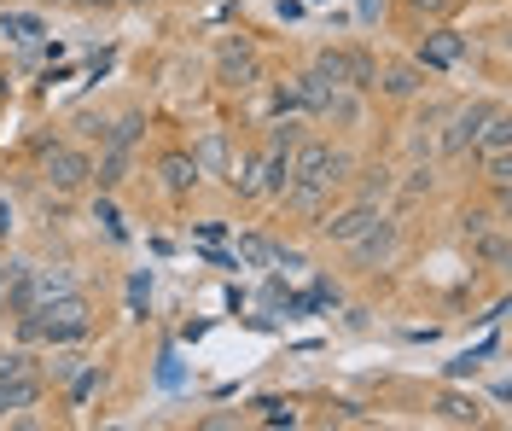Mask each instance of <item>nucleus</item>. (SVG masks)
Wrapping results in <instances>:
<instances>
[{
    "instance_id": "4468645a",
    "label": "nucleus",
    "mask_w": 512,
    "mask_h": 431,
    "mask_svg": "<svg viewBox=\"0 0 512 431\" xmlns=\"http://www.w3.org/2000/svg\"><path fill=\"white\" fill-rule=\"evenodd\" d=\"M320 117H326L332 129H361V123H367V94H355V88H332L326 105H320Z\"/></svg>"
},
{
    "instance_id": "4be33fe9",
    "label": "nucleus",
    "mask_w": 512,
    "mask_h": 431,
    "mask_svg": "<svg viewBox=\"0 0 512 431\" xmlns=\"http://www.w3.org/2000/svg\"><path fill=\"white\" fill-rule=\"evenodd\" d=\"M396 193V175L384 164H373V169H361V187H355V199H367V204H384Z\"/></svg>"
},
{
    "instance_id": "a211bd4d",
    "label": "nucleus",
    "mask_w": 512,
    "mask_h": 431,
    "mask_svg": "<svg viewBox=\"0 0 512 431\" xmlns=\"http://www.w3.org/2000/svg\"><path fill=\"white\" fill-rule=\"evenodd\" d=\"M373 76H379V59H373L367 47H344V88L373 94Z\"/></svg>"
},
{
    "instance_id": "412c9836",
    "label": "nucleus",
    "mask_w": 512,
    "mask_h": 431,
    "mask_svg": "<svg viewBox=\"0 0 512 431\" xmlns=\"http://www.w3.org/2000/svg\"><path fill=\"white\" fill-rule=\"evenodd\" d=\"M414 24H448L454 12H460V0H396Z\"/></svg>"
},
{
    "instance_id": "f3484780",
    "label": "nucleus",
    "mask_w": 512,
    "mask_h": 431,
    "mask_svg": "<svg viewBox=\"0 0 512 431\" xmlns=\"http://www.w3.org/2000/svg\"><path fill=\"white\" fill-rule=\"evenodd\" d=\"M82 367H88V350H82V344H53V356H47L41 373H47V385H70Z\"/></svg>"
},
{
    "instance_id": "6ab92c4d",
    "label": "nucleus",
    "mask_w": 512,
    "mask_h": 431,
    "mask_svg": "<svg viewBox=\"0 0 512 431\" xmlns=\"http://www.w3.org/2000/svg\"><path fill=\"white\" fill-rule=\"evenodd\" d=\"M30 286H35V309H41V303L76 292V274H70V268H30Z\"/></svg>"
},
{
    "instance_id": "2eb2a0df",
    "label": "nucleus",
    "mask_w": 512,
    "mask_h": 431,
    "mask_svg": "<svg viewBox=\"0 0 512 431\" xmlns=\"http://www.w3.org/2000/svg\"><path fill=\"white\" fill-rule=\"evenodd\" d=\"M326 199H332V187H309V181H291L286 193H280L286 216H297V222H320L326 216Z\"/></svg>"
},
{
    "instance_id": "b1692460",
    "label": "nucleus",
    "mask_w": 512,
    "mask_h": 431,
    "mask_svg": "<svg viewBox=\"0 0 512 431\" xmlns=\"http://www.w3.org/2000/svg\"><path fill=\"white\" fill-rule=\"evenodd\" d=\"M326 82V88H344V47H320L315 53V65H309Z\"/></svg>"
},
{
    "instance_id": "39448f33",
    "label": "nucleus",
    "mask_w": 512,
    "mask_h": 431,
    "mask_svg": "<svg viewBox=\"0 0 512 431\" xmlns=\"http://www.w3.org/2000/svg\"><path fill=\"white\" fill-rule=\"evenodd\" d=\"M344 257H350L355 268H367V274L390 268L396 257H402V222L379 210V216H373V228H361V233L350 239V245H344Z\"/></svg>"
},
{
    "instance_id": "7ed1b4c3",
    "label": "nucleus",
    "mask_w": 512,
    "mask_h": 431,
    "mask_svg": "<svg viewBox=\"0 0 512 431\" xmlns=\"http://www.w3.org/2000/svg\"><path fill=\"white\" fill-rule=\"evenodd\" d=\"M41 181H47V193H82V187H94V152L88 146H70V140H53L47 152H41Z\"/></svg>"
},
{
    "instance_id": "0eeeda50",
    "label": "nucleus",
    "mask_w": 512,
    "mask_h": 431,
    "mask_svg": "<svg viewBox=\"0 0 512 431\" xmlns=\"http://www.w3.org/2000/svg\"><path fill=\"white\" fill-rule=\"evenodd\" d=\"M216 82H222L227 94H251L256 82H262V59H256V47L245 35H227L222 47H216Z\"/></svg>"
},
{
    "instance_id": "6e6552de",
    "label": "nucleus",
    "mask_w": 512,
    "mask_h": 431,
    "mask_svg": "<svg viewBox=\"0 0 512 431\" xmlns=\"http://www.w3.org/2000/svg\"><path fill=\"white\" fill-rule=\"evenodd\" d=\"M158 187H163V199H175V204H187L192 193L204 187V175H198L187 146H169V152L158 158Z\"/></svg>"
},
{
    "instance_id": "5701e85b",
    "label": "nucleus",
    "mask_w": 512,
    "mask_h": 431,
    "mask_svg": "<svg viewBox=\"0 0 512 431\" xmlns=\"http://www.w3.org/2000/svg\"><path fill=\"white\" fill-rule=\"evenodd\" d=\"M274 251H280V245H274L268 233H245V239H239V263L245 268H268L274 263Z\"/></svg>"
},
{
    "instance_id": "f03ea898",
    "label": "nucleus",
    "mask_w": 512,
    "mask_h": 431,
    "mask_svg": "<svg viewBox=\"0 0 512 431\" xmlns=\"http://www.w3.org/2000/svg\"><path fill=\"white\" fill-rule=\"evenodd\" d=\"M355 158L344 146H332V140H320V134H297V146H291V181H309V187H344L350 181Z\"/></svg>"
},
{
    "instance_id": "393cba45",
    "label": "nucleus",
    "mask_w": 512,
    "mask_h": 431,
    "mask_svg": "<svg viewBox=\"0 0 512 431\" xmlns=\"http://www.w3.org/2000/svg\"><path fill=\"white\" fill-rule=\"evenodd\" d=\"M140 129H146V117H140V111H123V117H117V129H111V140H105V146H134V140H140Z\"/></svg>"
},
{
    "instance_id": "2f4dec72",
    "label": "nucleus",
    "mask_w": 512,
    "mask_h": 431,
    "mask_svg": "<svg viewBox=\"0 0 512 431\" xmlns=\"http://www.w3.org/2000/svg\"><path fill=\"white\" fill-rule=\"evenodd\" d=\"M6 274H12V263H0V292H6Z\"/></svg>"
},
{
    "instance_id": "f8f14e48",
    "label": "nucleus",
    "mask_w": 512,
    "mask_h": 431,
    "mask_svg": "<svg viewBox=\"0 0 512 431\" xmlns=\"http://www.w3.org/2000/svg\"><path fill=\"white\" fill-rule=\"evenodd\" d=\"M187 152H192V164H198V175H222L227 181V164H233V140H227V129H204Z\"/></svg>"
},
{
    "instance_id": "ddd939ff",
    "label": "nucleus",
    "mask_w": 512,
    "mask_h": 431,
    "mask_svg": "<svg viewBox=\"0 0 512 431\" xmlns=\"http://www.w3.org/2000/svg\"><path fill=\"white\" fill-rule=\"evenodd\" d=\"M466 245H472V263L495 268V274H507V263H512V239H507V228H501V222H489L483 233H472Z\"/></svg>"
},
{
    "instance_id": "bb28decb",
    "label": "nucleus",
    "mask_w": 512,
    "mask_h": 431,
    "mask_svg": "<svg viewBox=\"0 0 512 431\" xmlns=\"http://www.w3.org/2000/svg\"><path fill=\"white\" fill-rule=\"evenodd\" d=\"M489 222H495V216H483V210H460V239H472V233H483ZM501 228H507V222H501Z\"/></svg>"
},
{
    "instance_id": "c85d7f7f",
    "label": "nucleus",
    "mask_w": 512,
    "mask_h": 431,
    "mask_svg": "<svg viewBox=\"0 0 512 431\" xmlns=\"http://www.w3.org/2000/svg\"><path fill=\"white\" fill-rule=\"evenodd\" d=\"M384 6H390V0H355V18L373 24V18H384Z\"/></svg>"
},
{
    "instance_id": "dca6fc26",
    "label": "nucleus",
    "mask_w": 512,
    "mask_h": 431,
    "mask_svg": "<svg viewBox=\"0 0 512 431\" xmlns=\"http://www.w3.org/2000/svg\"><path fill=\"white\" fill-rule=\"evenodd\" d=\"M472 164L483 169L489 193H507V187H512V146H478V152H472Z\"/></svg>"
},
{
    "instance_id": "423d86ee",
    "label": "nucleus",
    "mask_w": 512,
    "mask_h": 431,
    "mask_svg": "<svg viewBox=\"0 0 512 431\" xmlns=\"http://www.w3.org/2000/svg\"><path fill=\"white\" fill-rule=\"evenodd\" d=\"M501 100H472V105H448L443 129H437V158H466L472 146H478L483 123H489V111Z\"/></svg>"
},
{
    "instance_id": "aec40b11",
    "label": "nucleus",
    "mask_w": 512,
    "mask_h": 431,
    "mask_svg": "<svg viewBox=\"0 0 512 431\" xmlns=\"http://www.w3.org/2000/svg\"><path fill=\"white\" fill-rule=\"evenodd\" d=\"M251 420L256 426H303V408L286 397H262V402H251Z\"/></svg>"
},
{
    "instance_id": "20e7f679",
    "label": "nucleus",
    "mask_w": 512,
    "mask_h": 431,
    "mask_svg": "<svg viewBox=\"0 0 512 431\" xmlns=\"http://www.w3.org/2000/svg\"><path fill=\"white\" fill-rule=\"evenodd\" d=\"M472 59V35L454 30V24H425V35L414 41V65L425 76H443V70H460Z\"/></svg>"
},
{
    "instance_id": "1a4fd4ad",
    "label": "nucleus",
    "mask_w": 512,
    "mask_h": 431,
    "mask_svg": "<svg viewBox=\"0 0 512 431\" xmlns=\"http://www.w3.org/2000/svg\"><path fill=\"white\" fill-rule=\"evenodd\" d=\"M373 216H379V204H367V199H350L344 210H326V216H320V239L344 251V245H350V239H355L361 228H373Z\"/></svg>"
},
{
    "instance_id": "f257e3e1",
    "label": "nucleus",
    "mask_w": 512,
    "mask_h": 431,
    "mask_svg": "<svg viewBox=\"0 0 512 431\" xmlns=\"http://www.w3.org/2000/svg\"><path fill=\"white\" fill-rule=\"evenodd\" d=\"M18 338L24 344H88L94 338V303L82 298V292H64V298L41 303V309H30V315H18Z\"/></svg>"
},
{
    "instance_id": "a878e982",
    "label": "nucleus",
    "mask_w": 512,
    "mask_h": 431,
    "mask_svg": "<svg viewBox=\"0 0 512 431\" xmlns=\"http://www.w3.org/2000/svg\"><path fill=\"white\" fill-rule=\"evenodd\" d=\"M431 187H437V175H431V164H414V169H408V181H402V193H408V199H419V193H431Z\"/></svg>"
},
{
    "instance_id": "9b49d317",
    "label": "nucleus",
    "mask_w": 512,
    "mask_h": 431,
    "mask_svg": "<svg viewBox=\"0 0 512 431\" xmlns=\"http://www.w3.org/2000/svg\"><path fill=\"white\" fill-rule=\"evenodd\" d=\"M431 414H437L443 426H483L478 391H454V385H443V391L431 397Z\"/></svg>"
},
{
    "instance_id": "72a5a7b5",
    "label": "nucleus",
    "mask_w": 512,
    "mask_h": 431,
    "mask_svg": "<svg viewBox=\"0 0 512 431\" xmlns=\"http://www.w3.org/2000/svg\"><path fill=\"white\" fill-rule=\"evenodd\" d=\"M41 6H47V0H41Z\"/></svg>"
},
{
    "instance_id": "473e14b6",
    "label": "nucleus",
    "mask_w": 512,
    "mask_h": 431,
    "mask_svg": "<svg viewBox=\"0 0 512 431\" xmlns=\"http://www.w3.org/2000/svg\"><path fill=\"white\" fill-rule=\"evenodd\" d=\"M123 6H146V0H123Z\"/></svg>"
},
{
    "instance_id": "cd10ccee",
    "label": "nucleus",
    "mask_w": 512,
    "mask_h": 431,
    "mask_svg": "<svg viewBox=\"0 0 512 431\" xmlns=\"http://www.w3.org/2000/svg\"><path fill=\"white\" fill-rule=\"evenodd\" d=\"M94 216L105 222V233H111V239H128V233H123V222H117V210H111V204H94Z\"/></svg>"
},
{
    "instance_id": "9d476101",
    "label": "nucleus",
    "mask_w": 512,
    "mask_h": 431,
    "mask_svg": "<svg viewBox=\"0 0 512 431\" xmlns=\"http://www.w3.org/2000/svg\"><path fill=\"white\" fill-rule=\"evenodd\" d=\"M373 94H384V100H419L425 94V70L414 65V59H396V65H379V76H373Z\"/></svg>"
},
{
    "instance_id": "c756f323",
    "label": "nucleus",
    "mask_w": 512,
    "mask_h": 431,
    "mask_svg": "<svg viewBox=\"0 0 512 431\" xmlns=\"http://www.w3.org/2000/svg\"><path fill=\"white\" fill-rule=\"evenodd\" d=\"M76 12H111V6H123V0H70Z\"/></svg>"
},
{
    "instance_id": "7c9ffc66",
    "label": "nucleus",
    "mask_w": 512,
    "mask_h": 431,
    "mask_svg": "<svg viewBox=\"0 0 512 431\" xmlns=\"http://www.w3.org/2000/svg\"><path fill=\"white\" fill-rule=\"evenodd\" d=\"M6 94H12V76H6V70H0V100H6Z\"/></svg>"
}]
</instances>
